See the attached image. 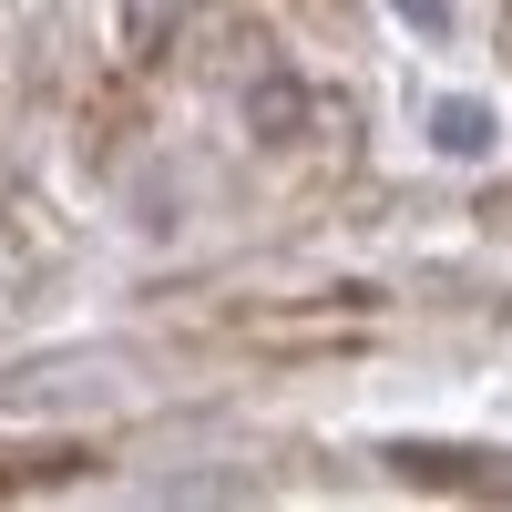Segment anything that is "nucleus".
Segmentation results:
<instances>
[{
    "mask_svg": "<svg viewBox=\"0 0 512 512\" xmlns=\"http://www.w3.org/2000/svg\"><path fill=\"white\" fill-rule=\"evenodd\" d=\"M410 482H451V492H512V472L502 461H482V451H390Z\"/></svg>",
    "mask_w": 512,
    "mask_h": 512,
    "instance_id": "1",
    "label": "nucleus"
},
{
    "mask_svg": "<svg viewBox=\"0 0 512 512\" xmlns=\"http://www.w3.org/2000/svg\"><path fill=\"white\" fill-rule=\"evenodd\" d=\"M431 144L441 154H492V103H472V93H451V103H431Z\"/></svg>",
    "mask_w": 512,
    "mask_h": 512,
    "instance_id": "2",
    "label": "nucleus"
},
{
    "mask_svg": "<svg viewBox=\"0 0 512 512\" xmlns=\"http://www.w3.org/2000/svg\"><path fill=\"white\" fill-rule=\"evenodd\" d=\"M390 11H400L410 31H431V41H451V0H390Z\"/></svg>",
    "mask_w": 512,
    "mask_h": 512,
    "instance_id": "3",
    "label": "nucleus"
},
{
    "mask_svg": "<svg viewBox=\"0 0 512 512\" xmlns=\"http://www.w3.org/2000/svg\"><path fill=\"white\" fill-rule=\"evenodd\" d=\"M0 492H11V472H0Z\"/></svg>",
    "mask_w": 512,
    "mask_h": 512,
    "instance_id": "4",
    "label": "nucleus"
}]
</instances>
